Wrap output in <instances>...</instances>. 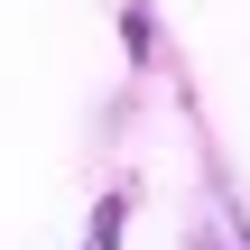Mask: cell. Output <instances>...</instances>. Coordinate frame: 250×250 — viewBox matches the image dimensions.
Returning <instances> with one entry per match:
<instances>
[{"instance_id": "cell-1", "label": "cell", "mask_w": 250, "mask_h": 250, "mask_svg": "<svg viewBox=\"0 0 250 250\" xmlns=\"http://www.w3.org/2000/svg\"><path fill=\"white\" fill-rule=\"evenodd\" d=\"M204 250H250V241H241V232H223V241H204Z\"/></svg>"}]
</instances>
